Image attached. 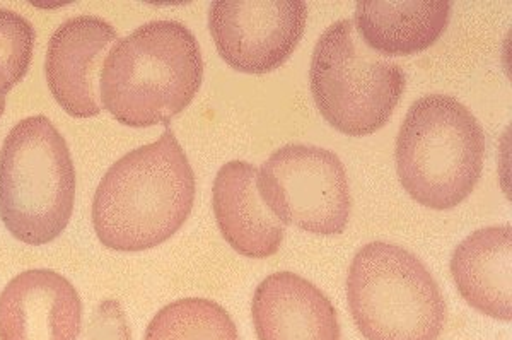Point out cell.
<instances>
[{
	"label": "cell",
	"mask_w": 512,
	"mask_h": 340,
	"mask_svg": "<svg viewBox=\"0 0 512 340\" xmlns=\"http://www.w3.org/2000/svg\"><path fill=\"white\" fill-rule=\"evenodd\" d=\"M195 173L173 130L118 159L99 182L93 226L101 245L144 252L163 245L187 223Z\"/></svg>",
	"instance_id": "obj_1"
},
{
	"label": "cell",
	"mask_w": 512,
	"mask_h": 340,
	"mask_svg": "<svg viewBox=\"0 0 512 340\" xmlns=\"http://www.w3.org/2000/svg\"><path fill=\"white\" fill-rule=\"evenodd\" d=\"M204 81L197 38L178 21L142 24L111 48L99 79L101 106L135 129L169 124Z\"/></svg>",
	"instance_id": "obj_2"
},
{
	"label": "cell",
	"mask_w": 512,
	"mask_h": 340,
	"mask_svg": "<svg viewBox=\"0 0 512 340\" xmlns=\"http://www.w3.org/2000/svg\"><path fill=\"white\" fill-rule=\"evenodd\" d=\"M396 171L407 194L448 211L477 187L485 134L477 117L449 94H427L410 106L396 139Z\"/></svg>",
	"instance_id": "obj_3"
},
{
	"label": "cell",
	"mask_w": 512,
	"mask_h": 340,
	"mask_svg": "<svg viewBox=\"0 0 512 340\" xmlns=\"http://www.w3.org/2000/svg\"><path fill=\"white\" fill-rule=\"evenodd\" d=\"M76 202V170L64 135L50 118L21 120L0 149V219L33 247L57 240Z\"/></svg>",
	"instance_id": "obj_4"
},
{
	"label": "cell",
	"mask_w": 512,
	"mask_h": 340,
	"mask_svg": "<svg viewBox=\"0 0 512 340\" xmlns=\"http://www.w3.org/2000/svg\"><path fill=\"white\" fill-rule=\"evenodd\" d=\"M347 301L367 340H437L446 301L429 269L407 248L374 241L355 253Z\"/></svg>",
	"instance_id": "obj_5"
},
{
	"label": "cell",
	"mask_w": 512,
	"mask_h": 340,
	"mask_svg": "<svg viewBox=\"0 0 512 340\" xmlns=\"http://www.w3.org/2000/svg\"><path fill=\"white\" fill-rule=\"evenodd\" d=\"M309 83L318 110L333 129L366 137L390 122L407 76L400 65L369 52L354 21L340 19L316 43Z\"/></svg>",
	"instance_id": "obj_6"
},
{
	"label": "cell",
	"mask_w": 512,
	"mask_h": 340,
	"mask_svg": "<svg viewBox=\"0 0 512 340\" xmlns=\"http://www.w3.org/2000/svg\"><path fill=\"white\" fill-rule=\"evenodd\" d=\"M263 202L284 226L315 235H342L349 224L352 199L345 166L323 147H280L258 175Z\"/></svg>",
	"instance_id": "obj_7"
},
{
	"label": "cell",
	"mask_w": 512,
	"mask_h": 340,
	"mask_svg": "<svg viewBox=\"0 0 512 340\" xmlns=\"http://www.w3.org/2000/svg\"><path fill=\"white\" fill-rule=\"evenodd\" d=\"M306 21L303 0H216L209 9L210 35L222 60L255 76L286 64L303 40Z\"/></svg>",
	"instance_id": "obj_8"
},
{
	"label": "cell",
	"mask_w": 512,
	"mask_h": 340,
	"mask_svg": "<svg viewBox=\"0 0 512 340\" xmlns=\"http://www.w3.org/2000/svg\"><path fill=\"white\" fill-rule=\"evenodd\" d=\"M117 42L115 28L96 16H76L53 33L45 76L53 98L70 117L91 118L101 113L99 79Z\"/></svg>",
	"instance_id": "obj_9"
},
{
	"label": "cell",
	"mask_w": 512,
	"mask_h": 340,
	"mask_svg": "<svg viewBox=\"0 0 512 340\" xmlns=\"http://www.w3.org/2000/svg\"><path fill=\"white\" fill-rule=\"evenodd\" d=\"M81 329V296L55 270L21 272L0 294V340H77Z\"/></svg>",
	"instance_id": "obj_10"
},
{
	"label": "cell",
	"mask_w": 512,
	"mask_h": 340,
	"mask_svg": "<svg viewBox=\"0 0 512 340\" xmlns=\"http://www.w3.org/2000/svg\"><path fill=\"white\" fill-rule=\"evenodd\" d=\"M251 317L258 340H342L332 301L294 272L272 274L256 288Z\"/></svg>",
	"instance_id": "obj_11"
},
{
	"label": "cell",
	"mask_w": 512,
	"mask_h": 340,
	"mask_svg": "<svg viewBox=\"0 0 512 340\" xmlns=\"http://www.w3.org/2000/svg\"><path fill=\"white\" fill-rule=\"evenodd\" d=\"M260 170L245 161L222 166L212 187V206L224 240L248 258H268L279 252L284 224L263 202L258 188Z\"/></svg>",
	"instance_id": "obj_12"
},
{
	"label": "cell",
	"mask_w": 512,
	"mask_h": 340,
	"mask_svg": "<svg viewBox=\"0 0 512 340\" xmlns=\"http://www.w3.org/2000/svg\"><path fill=\"white\" fill-rule=\"evenodd\" d=\"M512 228L478 229L451 257L454 284L468 305L487 317L511 322Z\"/></svg>",
	"instance_id": "obj_13"
},
{
	"label": "cell",
	"mask_w": 512,
	"mask_h": 340,
	"mask_svg": "<svg viewBox=\"0 0 512 340\" xmlns=\"http://www.w3.org/2000/svg\"><path fill=\"white\" fill-rule=\"evenodd\" d=\"M453 4L432 2H374L359 0L355 31L379 57H407L431 48L444 35Z\"/></svg>",
	"instance_id": "obj_14"
},
{
	"label": "cell",
	"mask_w": 512,
	"mask_h": 340,
	"mask_svg": "<svg viewBox=\"0 0 512 340\" xmlns=\"http://www.w3.org/2000/svg\"><path fill=\"white\" fill-rule=\"evenodd\" d=\"M144 340H239L231 315L212 299L185 298L156 313Z\"/></svg>",
	"instance_id": "obj_15"
},
{
	"label": "cell",
	"mask_w": 512,
	"mask_h": 340,
	"mask_svg": "<svg viewBox=\"0 0 512 340\" xmlns=\"http://www.w3.org/2000/svg\"><path fill=\"white\" fill-rule=\"evenodd\" d=\"M36 33L28 19L11 9H0V71L14 88L30 71Z\"/></svg>",
	"instance_id": "obj_16"
},
{
	"label": "cell",
	"mask_w": 512,
	"mask_h": 340,
	"mask_svg": "<svg viewBox=\"0 0 512 340\" xmlns=\"http://www.w3.org/2000/svg\"><path fill=\"white\" fill-rule=\"evenodd\" d=\"M88 340H132L127 317L115 299H106L94 311L89 323Z\"/></svg>",
	"instance_id": "obj_17"
},
{
	"label": "cell",
	"mask_w": 512,
	"mask_h": 340,
	"mask_svg": "<svg viewBox=\"0 0 512 340\" xmlns=\"http://www.w3.org/2000/svg\"><path fill=\"white\" fill-rule=\"evenodd\" d=\"M4 110H6V101H0V117L4 115Z\"/></svg>",
	"instance_id": "obj_18"
}]
</instances>
